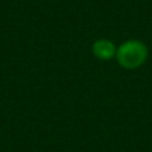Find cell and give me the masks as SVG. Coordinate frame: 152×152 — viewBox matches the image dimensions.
<instances>
[{
	"mask_svg": "<svg viewBox=\"0 0 152 152\" xmlns=\"http://www.w3.org/2000/svg\"><path fill=\"white\" fill-rule=\"evenodd\" d=\"M116 60L126 69H136L145 63L148 50L139 40H127L116 50Z\"/></svg>",
	"mask_w": 152,
	"mask_h": 152,
	"instance_id": "1",
	"label": "cell"
},
{
	"mask_svg": "<svg viewBox=\"0 0 152 152\" xmlns=\"http://www.w3.org/2000/svg\"><path fill=\"white\" fill-rule=\"evenodd\" d=\"M92 52L100 60H110L116 55V48L112 42L107 39H100L94 43Z\"/></svg>",
	"mask_w": 152,
	"mask_h": 152,
	"instance_id": "2",
	"label": "cell"
}]
</instances>
